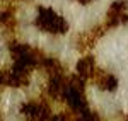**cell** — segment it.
Here are the masks:
<instances>
[{"label": "cell", "instance_id": "5b68a950", "mask_svg": "<svg viewBox=\"0 0 128 121\" xmlns=\"http://www.w3.org/2000/svg\"><path fill=\"white\" fill-rule=\"evenodd\" d=\"M79 3H82V5H90L92 2H96V0H77Z\"/></svg>", "mask_w": 128, "mask_h": 121}, {"label": "cell", "instance_id": "277c9868", "mask_svg": "<svg viewBox=\"0 0 128 121\" xmlns=\"http://www.w3.org/2000/svg\"><path fill=\"white\" fill-rule=\"evenodd\" d=\"M96 85H98L99 91L102 92H114L118 89V77L114 75V73H111V72H106V70H99V73L96 75Z\"/></svg>", "mask_w": 128, "mask_h": 121}, {"label": "cell", "instance_id": "7a4b0ae2", "mask_svg": "<svg viewBox=\"0 0 128 121\" xmlns=\"http://www.w3.org/2000/svg\"><path fill=\"white\" fill-rule=\"evenodd\" d=\"M126 22H128V0H114L106 12L104 27L114 29L120 26H125Z\"/></svg>", "mask_w": 128, "mask_h": 121}, {"label": "cell", "instance_id": "6da1fadb", "mask_svg": "<svg viewBox=\"0 0 128 121\" xmlns=\"http://www.w3.org/2000/svg\"><path fill=\"white\" fill-rule=\"evenodd\" d=\"M34 24L36 27L50 36H60L68 31V22L63 15L55 12L50 7H40L34 15Z\"/></svg>", "mask_w": 128, "mask_h": 121}, {"label": "cell", "instance_id": "3957f363", "mask_svg": "<svg viewBox=\"0 0 128 121\" xmlns=\"http://www.w3.org/2000/svg\"><path fill=\"white\" fill-rule=\"evenodd\" d=\"M99 68L98 63H96V58L94 56H90V55H82L79 60H77V63H75V75L79 77V79H82L84 82L87 80H94L96 79V75L99 73Z\"/></svg>", "mask_w": 128, "mask_h": 121}, {"label": "cell", "instance_id": "8992f818", "mask_svg": "<svg viewBox=\"0 0 128 121\" xmlns=\"http://www.w3.org/2000/svg\"><path fill=\"white\" fill-rule=\"evenodd\" d=\"M121 121H128V114H125V118H123Z\"/></svg>", "mask_w": 128, "mask_h": 121}]
</instances>
